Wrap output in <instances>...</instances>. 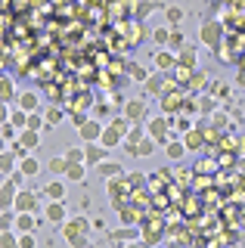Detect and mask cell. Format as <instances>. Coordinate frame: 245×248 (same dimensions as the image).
<instances>
[{"label": "cell", "instance_id": "cell-1", "mask_svg": "<svg viewBox=\"0 0 245 248\" xmlns=\"http://www.w3.org/2000/svg\"><path fill=\"white\" fill-rule=\"evenodd\" d=\"M87 230H93L90 220H87V214H78V217H72V220H65L62 236H65V242H75V239H81Z\"/></svg>", "mask_w": 245, "mask_h": 248}, {"label": "cell", "instance_id": "cell-2", "mask_svg": "<svg viewBox=\"0 0 245 248\" xmlns=\"http://www.w3.org/2000/svg\"><path fill=\"white\" fill-rule=\"evenodd\" d=\"M41 192H31V189H19V196H16V211H34V214H41Z\"/></svg>", "mask_w": 245, "mask_h": 248}, {"label": "cell", "instance_id": "cell-3", "mask_svg": "<svg viewBox=\"0 0 245 248\" xmlns=\"http://www.w3.org/2000/svg\"><path fill=\"white\" fill-rule=\"evenodd\" d=\"M103 124L93 121V118H87V121H81V127H78V137L84 140V143H99L103 140Z\"/></svg>", "mask_w": 245, "mask_h": 248}, {"label": "cell", "instance_id": "cell-4", "mask_svg": "<svg viewBox=\"0 0 245 248\" xmlns=\"http://www.w3.org/2000/svg\"><path fill=\"white\" fill-rule=\"evenodd\" d=\"M131 192V180H127V174L124 177H115V180H109V199H112V205H118L121 208V199Z\"/></svg>", "mask_w": 245, "mask_h": 248}, {"label": "cell", "instance_id": "cell-5", "mask_svg": "<svg viewBox=\"0 0 245 248\" xmlns=\"http://www.w3.org/2000/svg\"><path fill=\"white\" fill-rule=\"evenodd\" d=\"M93 170H96V177H99V180H115V177H124V168H121L118 161H112V158L99 161V165H96Z\"/></svg>", "mask_w": 245, "mask_h": 248}, {"label": "cell", "instance_id": "cell-6", "mask_svg": "<svg viewBox=\"0 0 245 248\" xmlns=\"http://www.w3.org/2000/svg\"><path fill=\"white\" fill-rule=\"evenodd\" d=\"M124 115L131 118V124H146V103H143V99H127Z\"/></svg>", "mask_w": 245, "mask_h": 248}, {"label": "cell", "instance_id": "cell-7", "mask_svg": "<svg viewBox=\"0 0 245 248\" xmlns=\"http://www.w3.org/2000/svg\"><path fill=\"white\" fill-rule=\"evenodd\" d=\"M44 217H47V223H65V220H68L65 202H47V208H44Z\"/></svg>", "mask_w": 245, "mask_h": 248}, {"label": "cell", "instance_id": "cell-8", "mask_svg": "<svg viewBox=\"0 0 245 248\" xmlns=\"http://www.w3.org/2000/svg\"><path fill=\"white\" fill-rule=\"evenodd\" d=\"M41 196L47 199V202H65V183H62V180H50V183H44Z\"/></svg>", "mask_w": 245, "mask_h": 248}, {"label": "cell", "instance_id": "cell-9", "mask_svg": "<svg viewBox=\"0 0 245 248\" xmlns=\"http://www.w3.org/2000/svg\"><path fill=\"white\" fill-rule=\"evenodd\" d=\"M84 149H87V165L90 168H96L99 161L109 158V146H103V143H87Z\"/></svg>", "mask_w": 245, "mask_h": 248}, {"label": "cell", "instance_id": "cell-10", "mask_svg": "<svg viewBox=\"0 0 245 248\" xmlns=\"http://www.w3.org/2000/svg\"><path fill=\"white\" fill-rule=\"evenodd\" d=\"M19 143L25 146L28 152L41 149V130H34V127H25V130H19Z\"/></svg>", "mask_w": 245, "mask_h": 248}, {"label": "cell", "instance_id": "cell-11", "mask_svg": "<svg viewBox=\"0 0 245 248\" xmlns=\"http://www.w3.org/2000/svg\"><path fill=\"white\" fill-rule=\"evenodd\" d=\"M146 130H149V137H155L158 143H165V140H168V118L162 115V118L146 121Z\"/></svg>", "mask_w": 245, "mask_h": 248}, {"label": "cell", "instance_id": "cell-12", "mask_svg": "<svg viewBox=\"0 0 245 248\" xmlns=\"http://www.w3.org/2000/svg\"><path fill=\"white\" fill-rule=\"evenodd\" d=\"M16 196H19V186L10 180V177H3V192H0V205L3 208H13L16 205Z\"/></svg>", "mask_w": 245, "mask_h": 248}, {"label": "cell", "instance_id": "cell-13", "mask_svg": "<svg viewBox=\"0 0 245 248\" xmlns=\"http://www.w3.org/2000/svg\"><path fill=\"white\" fill-rule=\"evenodd\" d=\"M103 146H109V149H115V146H121L124 143V134H121L115 124H106V130H103V140H99Z\"/></svg>", "mask_w": 245, "mask_h": 248}, {"label": "cell", "instance_id": "cell-14", "mask_svg": "<svg viewBox=\"0 0 245 248\" xmlns=\"http://www.w3.org/2000/svg\"><path fill=\"white\" fill-rule=\"evenodd\" d=\"M134 239H137V230H131V227H124V230H112V232H109V242H112L115 248L134 242Z\"/></svg>", "mask_w": 245, "mask_h": 248}, {"label": "cell", "instance_id": "cell-15", "mask_svg": "<svg viewBox=\"0 0 245 248\" xmlns=\"http://www.w3.org/2000/svg\"><path fill=\"white\" fill-rule=\"evenodd\" d=\"M155 149H158V140L146 134L140 143H137V158H149V155H155Z\"/></svg>", "mask_w": 245, "mask_h": 248}, {"label": "cell", "instance_id": "cell-16", "mask_svg": "<svg viewBox=\"0 0 245 248\" xmlns=\"http://www.w3.org/2000/svg\"><path fill=\"white\" fill-rule=\"evenodd\" d=\"M87 161H81V165H68L65 168V180L68 183H84V177H87Z\"/></svg>", "mask_w": 245, "mask_h": 248}, {"label": "cell", "instance_id": "cell-17", "mask_svg": "<svg viewBox=\"0 0 245 248\" xmlns=\"http://www.w3.org/2000/svg\"><path fill=\"white\" fill-rule=\"evenodd\" d=\"M19 108H25V112H41V96H37V93H22L19 96V103H16Z\"/></svg>", "mask_w": 245, "mask_h": 248}, {"label": "cell", "instance_id": "cell-18", "mask_svg": "<svg viewBox=\"0 0 245 248\" xmlns=\"http://www.w3.org/2000/svg\"><path fill=\"white\" fill-rule=\"evenodd\" d=\"M183 143H186L189 152H196V149H202V146H205V134H202V130H193V127H189L186 134H183Z\"/></svg>", "mask_w": 245, "mask_h": 248}, {"label": "cell", "instance_id": "cell-19", "mask_svg": "<svg viewBox=\"0 0 245 248\" xmlns=\"http://www.w3.org/2000/svg\"><path fill=\"white\" fill-rule=\"evenodd\" d=\"M0 168H3V177H10L13 170H19V155L13 149H6L3 155H0Z\"/></svg>", "mask_w": 245, "mask_h": 248}, {"label": "cell", "instance_id": "cell-20", "mask_svg": "<svg viewBox=\"0 0 245 248\" xmlns=\"http://www.w3.org/2000/svg\"><path fill=\"white\" fill-rule=\"evenodd\" d=\"M186 152H189V149H186V143H183V140H171V143L165 146V155H168L171 161H180Z\"/></svg>", "mask_w": 245, "mask_h": 248}, {"label": "cell", "instance_id": "cell-21", "mask_svg": "<svg viewBox=\"0 0 245 248\" xmlns=\"http://www.w3.org/2000/svg\"><path fill=\"white\" fill-rule=\"evenodd\" d=\"M19 170H22L25 177H37V174H41V161H37L34 155H25V158L19 161Z\"/></svg>", "mask_w": 245, "mask_h": 248}, {"label": "cell", "instance_id": "cell-22", "mask_svg": "<svg viewBox=\"0 0 245 248\" xmlns=\"http://www.w3.org/2000/svg\"><path fill=\"white\" fill-rule=\"evenodd\" d=\"M65 168H68V158L65 155H53V158L47 161V170L53 177H65Z\"/></svg>", "mask_w": 245, "mask_h": 248}, {"label": "cell", "instance_id": "cell-23", "mask_svg": "<svg viewBox=\"0 0 245 248\" xmlns=\"http://www.w3.org/2000/svg\"><path fill=\"white\" fill-rule=\"evenodd\" d=\"M217 37H220V28L214 25V22H205V25H202V44L214 46V44H217Z\"/></svg>", "mask_w": 245, "mask_h": 248}, {"label": "cell", "instance_id": "cell-24", "mask_svg": "<svg viewBox=\"0 0 245 248\" xmlns=\"http://www.w3.org/2000/svg\"><path fill=\"white\" fill-rule=\"evenodd\" d=\"M16 208H3V217H0V230H16Z\"/></svg>", "mask_w": 245, "mask_h": 248}, {"label": "cell", "instance_id": "cell-25", "mask_svg": "<svg viewBox=\"0 0 245 248\" xmlns=\"http://www.w3.org/2000/svg\"><path fill=\"white\" fill-rule=\"evenodd\" d=\"M155 65L162 68V72H165V68H174V65H177V56H171L168 50H162V53H155Z\"/></svg>", "mask_w": 245, "mask_h": 248}, {"label": "cell", "instance_id": "cell-26", "mask_svg": "<svg viewBox=\"0 0 245 248\" xmlns=\"http://www.w3.org/2000/svg\"><path fill=\"white\" fill-rule=\"evenodd\" d=\"M65 158H68V165H81V161H87V149L72 146V149H65Z\"/></svg>", "mask_w": 245, "mask_h": 248}, {"label": "cell", "instance_id": "cell-27", "mask_svg": "<svg viewBox=\"0 0 245 248\" xmlns=\"http://www.w3.org/2000/svg\"><path fill=\"white\" fill-rule=\"evenodd\" d=\"M0 248H19V232L16 230H3V236H0Z\"/></svg>", "mask_w": 245, "mask_h": 248}, {"label": "cell", "instance_id": "cell-28", "mask_svg": "<svg viewBox=\"0 0 245 248\" xmlns=\"http://www.w3.org/2000/svg\"><path fill=\"white\" fill-rule=\"evenodd\" d=\"M28 115H31V112H25V108H16V112H10V121L16 124L19 130H25V127H28Z\"/></svg>", "mask_w": 245, "mask_h": 248}, {"label": "cell", "instance_id": "cell-29", "mask_svg": "<svg viewBox=\"0 0 245 248\" xmlns=\"http://www.w3.org/2000/svg\"><path fill=\"white\" fill-rule=\"evenodd\" d=\"M177 62H180V65H189V68H193V65H196V50H193V46H183L180 56H177Z\"/></svg>", "mask_w": 245, "mask_h": 248}, {"label": "cell", "instance_id": "cell-30", "mask_svg": "<svg viewBox=\"0 0 245 248\" xmlns=\"http://www.w3.org/2000/svg\"><path fill=\"white\" fill-rule=\"evenodd\" d=\"M19 248H37V236L34 232H19Z\"/></svg>", "mask_w": 245, "mask_h": 248}, {"label": "cell", "instance_id": "cell-31", "mask_svg": "<svg viewBox=\"0 0 245 248\" xmlns=\"http://www.w3.org/2000/svg\"><path fill=\"white\" fill-rule=\"evenodd\" d=\"M162 84H165L162 75H158V78H149V81H146V93H158V90H162Z\"/></svg>", "mask_w": 245, "mask_h": 248}, {"label": "cell", "instance_id": "cell-32", "mask_svg": "<svg viewBox=\"0 0 245 248\" xmlns=\"http://www.w3.org/2000/svg\"><path fill=\"white\" fill-rule=\"evenodd\" d=\"M59 118H62V112H59V108H47V130H50V127H56Z\"/></svg>", "mask_w": 245, "mask_h": 248}, {"label": "cell", "instance_id": "cell-33", "mask_svg": "<svg viewBox=\"0 0 245 248\" xmlns=\"http://www.w3.org/2000/svg\"><path fill=\"white\" fill-rule=\"evenodd\" d=\"M3 103L6 106L13 103V81H10V78H3Z\"/></svg>", "mask_w": 245, "mask_h": 248}, {"label": "cell", "instance_id": "cell-34", "mask_svg": "<svg viewBox=\"0 0 245 248\" xmlns=\"http://www.w3.org/2000/svg\"><path fill=\"white\" fill-rule=\"evenodd\" d=\"M180 19H183V10H177V6H171V10H168V22H174V25H177Z\"/></svg>", "mask_w": 245, "mask_h": 248}, {"label": "cell", "instance_id": "cell-35", "mask_svg": "<svg viewBox=\"0 0 245 248\" xmlns=\"http://www.w3.org/2000/svg\"><path fill=\"white\" fill-rule=\"evenodd\" d=\"M155 41L158 44H168V41H171V31H168V28H158L155 31Z\"/></svg>", "mask_w": 245, "mask_h": 248}, {"label": "cell", "instance_id": "cell-36", "mask_svg": "<svg viewBox=\"0 0 245 248\" xmlns=\"http://www.w3.org/2000/svg\"><path fill=\"white\" fill-rule=\"evenodd\" d=\"M93 230L96 232H109V223H106L103 217H93Z\"/></svg>", "mask_w": 245, "mask_h": 248}, {"label": "cell", "instance_id": "cell-37", "mask_svg": "<svg viewBox=\"0 0 245 248\" xmlns=\"http://www.w3.org/2000/svg\"><path fill=\"white\" fill-rule=\"evenodd\" d=\"M199 87H205V75H202V72L193 75V90H199Z\"/></svg>", "mask_w": 245, "mask_h": 248}, {"label": "cell", "instance_id": "cell-38", "mask_svg": "<svg viewBox=\"0 0 245 248\" xmlns=\"http://www.w3.org/2000/svg\"><path fill=\"white\" fill-rule=\"evenodd\" d=\"M211 121H214V124H220V127H227V115H224V112H214V115H211Z\"/></svg>", "mask_w": 245, "mask_h": 248}, {"label": "cell", "instance_id": "cell-39", "mask_svg": "<svg viewBox=\"0 0 245 248\" xmlns=\"http://www.w3.org/2000/svg\"><path fill=\"white\" fill-rule=\"evenodd\" d=\"M87 245H90V242H87L84 236H81V239H75V242H72V248H87Z\"/></svg>", "mask_w": 245, "mask_h": 248}, {"label": "cell", "instance_id": "cell-40", "mask_svg": "<svg viewBox=\"0 0 245 248\" xmlns=\"http://www.w3.org/2000/svg\"><path fill=\"white\" fill-rule=\"evenodd\" d=\"M121 248H143V242H137V239H134V242H127V245H121Z\"/></svg>", "mask_w": 245, "mask_h": 248}, {"label": "cell", "instance_id": "cell-41", "mask_svg": "<svg viewBox=\"0 0 245 248\" xmlns=\"http://www.w3.org/2000/svg\"><path fill=\"white\" fill-rule=\"evenodd\" d=\"M239 168H242V170H245V158H242V161H239Z\"/></svg>", "mask_w": 245, "mask_h": 248}, {"label": "cell", "instance_id": "cell-42", "mask_svg": "<svg viewBox=\"0 0 245 248\" xmlns=\"http://www.w3.org/2000/svg\"><path fill=\"white\" fill-rule=\"evenodd\" d=\"M230 248H245V245H230Z\"/></svg>", "mask_w": 245, "mask_h": 248}]
</instances>
